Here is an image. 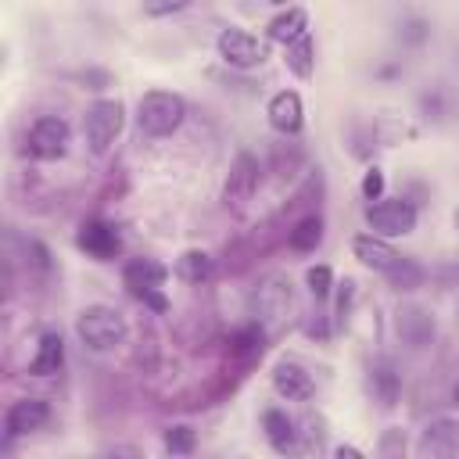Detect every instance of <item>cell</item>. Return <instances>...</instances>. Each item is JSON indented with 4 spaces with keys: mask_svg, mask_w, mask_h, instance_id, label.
<instances>
[{
    "mask_svg": "<svg viewBox=\"0 0 459 459\" xmlns=\"http://www.w3.org/2000/svg\"><path fill=\"white\" fill-rule=\"evenodd\" d=\"M186 118V100L172 90H147L136 104V126L143 136H172Z\"/></svg>",
    "mask_w": 459,
    "mask_h": 459,
    "instance_id": "6da1fadb",
    "label": "cell"
},
{
    "mask_svg": "<svg viewBox=\"0 0 459 459\" xmlns=\"http://www.w3.org/2000/svg\"><path fill=\"white\" fill-rule=\"evenodd\" d=\"M75 337L90 351H111L126 341V319L111 305H86L75 316Z\"/></svg>",
    "mask_w": 459,
    "mask_h": 459,
    "instance_id": "7a4b0ae2",
    "label": "cell"
},
{
    "mask_svg": "<svg viewBox=\"0 0 459 459\" xmlns=\"http://www.w3.org/2000/svg\"><path fill=\"white\" fill-rule=\"evenodd\" d=\"M122 126H126V108H122V100H111V97L93 100L86 108V115H82V136H86V143H90V151L97 158L111 151V143L118 140Z\"/></svg>",
    "mask_w": 459,
    "mask_h": 459,
    "instance_id": "3957f363",
    "label": "cell"
},
{
    "mask_svg": "<svg viewBox=\"0 0 459 459\" xmlns=\"http://www.w3.org/2000/svg\"><path fill=\"white\" fill-rule=\"evenodd\" d=\"M165 280H169V269H165L158 258L140 255V258H129V262L122 265V283H126V290H129L133 298H140L143 305H151L154 312H165V294H161Z\"/></svg>",
    "mask_w": 459,
    "mask_h": 459,
    "instance_id": "277c9868",
    "label": "cell"
},
{
    "mask_svg": "<svg viewBox=\"0 0 459 459\" xmlns=\"http://www.w3.org/2000/svg\"><path fill=\"white\" fill-rule=\"evenodd\" d=\"M366 226L380 237H409L416 230V204L409 197H377L366 204Z\"/></svg>",
    "mask_w": 459,
    "mask_h": 459,
    "instance_id": "5b68a950",
    "label": "cell"
},
{
    "mask_svg": "<svg viewBox=\"0 0 459 459\" xmlns=\"http://www.w3.org/2000/svg\"><path fill=\"white\" fill-rule=\"evenodd\" d=\"M215 50L222 57V65L237 68V72H247V68H258L265 61V43L258 36H251L247 29L240 25H226L219 36H215Z\"/></svg>",
    "mask_w": 459,
    "mask_h": 459,
    "instance_id": "8992f818",
    "label": "cell"
},
{
    "mask_svg": "<svg viewBox=\"0 0 459 459\" xmlns=\"http://www.w3.org/2000/svg\"><path fill=\"white\" fill-rule=\"evenodd\" d=\"M68 143H72V129H68V122H65L61 115H39V118L29 126V133H25V147H29V154L39 158V161H57V158H65Z\"/></svg>",
    "mask_w": 459,
    "mask_h": 459,
    "instance_id": "52a82bcc",
    "label": "cell"
},
{
    "mask_svg": "<svg viewBox=\"0 0 459 459\" xmlns=\"http://www.w3.org/2000/svg\"><path fill=\"white\" fill-rule=\"evenodd\" d=\"M258 179H262L258 158L247 154V151H240V154L233 158V165H230V176H226V186H222V204L233 208V212H240V208L255 197Z\"/></svg>",
    "mask_w": 459,
    "mask_h": 459,
    "instance_id": "ba28073f",
    "label": "cell"
},
{
    "mask_svg": "<svg viewBox=\"0 0 459 459\" xmlns=\"http://www.w3.org/2000/svg\"><path fill=\"white\" fill-rule=\"evenodd\" d=\"M75 247L86 251L93 262H115L122 255V233L108 219H86L75 233Z\"/></svg>",
    "mask_w": 459,
    "mask_h": 459,
    "instance_id": "9c48e42d",
    "label": "cell"
},
{
    "mask_svg": "<svg viewBox=\"0 0 459 459\" xmlns=\"http://www.w3.org/2000/svg\"><path fill=\"white\" fill-rule=\"evenodd\" d=\"M394 330H398V341L409 351H423L427 344H434L437 323L423 305H402L398 316H394Z\"/></svg>",
    "mask_w": 459,
    "mask_h": 459,
    "instance_id": "30bf717a",
    "label": "cell"
},
{
    "mask_svg": "<svg viewBox=\"0 0 459 459\" xmlns=\"http://www.w3.org/2000/svg\"><path fill=\"white\" fill-rule=\"evenodd\" d=\"M50 420V405L43 398H18L7 405L4 412V441H14V437H25L32 430H43Z\"/></svg>",
    "mask_w": 459,
    "mask_h": 459,
    "instance_id": "8fae6325",
    "label": "cell"
},
{
    "mask_svg": "<svg viewBox=\"0 0 459 459\" xmlns=\"http://www.w3.org/2000/svg\"><path fill=\"white\" fill-rule=\"evenodd\" d=\"M265 118L276 133L283 136H298L301 126H305V104H301V93L298 90H280L269 97L265 104Z\"/></svg>",
    "mask_w": 459,
    "mask_h": 459,
    "instance_id": "7c38bea8",
    "label": "cell"
},
{
    "mask_svg": "<svg viewBox=\"0 0 459 459\" xmlns=\"http://www.w3.org/2000/svg\"><path fill=\"white\" fill-rule=\"evenodd\" d=\"M273 387H276V394L287 398V402H308V398L316 394L312 373H308L301 362H294V359H280V362L273 366Z\"/></svg>",
    "mask_w": 459,
    "mask_h": 459,
    "instance_id": "4fadbf2b",
    "label": "cell"
},
{
    "mask_svg": "<svg viewBox=\"0 0 459 459\" xmlns=\"http://www.w3.org/2000/svg\"><path fill=\"white\" fill-rule=\"evenodd\" d=\"M416 452L427 455V459L459 452V420H455V416H434V420L420 430Z\"/></svg>",
    "mask_w": 459,
    "mask_h": 459,
    "instance_id": "5bb4252c",
    "label": "cell"
},
{
    "mask_svg": "<svg viewBox=\"0 0 459 459\" xmlns=\"http://www.w3.org/2000/svg\"><path fill=\"white\" fill-rule=\"evenodd\" d=\"M351 255L359 258V265H366V269H373V273H387V269L398 262V251L391 247V240L380 237V233H373V230L351 237Z\"/></svg>",
    "mask_w": 459,
    "mask_h": 459,
    "instance_id": "9a60e30c",
    "label": "cell"
},
{
    "mask_svg": "<svg viewBox=\"0 0 459 459\" xmlns=\"http://www.w3.org/2000/svg\"><path fill=\"white\" fill-rule=\"evenodd\" d=\"M262 430H265V441L273 445V452H280V455L301 448V445H298L301 430H298V423L287 416V409H265V412H262Z\"/></svg>",
    "mask_w": 459,
    "mask_h": 459,
    "instance_id": "2e32d148",
    "label": "cell"
},
{
    "mask_svg": "<svg viewBox=\"0 0 459 459\" xmlns=\"http://www.w3.org/2000/svg\"><path fill=\"white\" fill-rule=\"evenodd\" d=\"M287 308H290V280H283V276H269L258 290H255V312H258V319H280V316H287Z\"/></svg>",
    "mask_w": 459,
    "mask_h": 459,
    "instance_id": "e0dca14e",
    "label": "cell"
},
{
    "mask_svg": "<svg viewBox=\"0 0 459 459\" xmlns=\"http://www.w3.org/2000/svg\"><path fill=\"white\" fill-rule=\"evenodd\" d=\"M61 366H65V341L57 330H47L36 344V355L29 359V373L32 377H54V373H61Z\"/></svg>",
    "mask_w": 459,
    "mask_h": 459,
    "instance_id": "ac0fdd59",
    "label": "cell"
},
{
    "mask_svg": "<svg viewBox=\"0 0 459 459\" xmlns=\"http://www.w3.org/2000/svg\"><path fill=\"white\" fill-rule=\"evenodd\" d=\"M308 32V11L305 7H283L273 22H269V29H265V36L273 39V43H280V47H290L298 36H305Z\"/></svg>",
    "mask_w": 459,
    "mask_h": 459,
    "instance_id": "d6986e66",
    "label": "cell"
},
{
    "mask_svg": "<svg viewBox=\"0 0 459 459\" xmlns=\"http://www.w3.org/2000/svg\"><path fill=\"white\" fill-rule=\"evenodd\" d=\"M369 391H373V398H377L384 409H394V405H398V398H402V377L394 373L391 362H377V366L369 369Z\"/></svg>",
    "mask_w": 459,
    "mask_h": 459,
    "instance_id": "ffe728a7",
    "label": "cell"
},
{
    "mask_svg": "<svg viewBox=\"0 0 459 459\" xmlns=\"http://www.w3.org/2000/svg\"><path fill=\"white\" fill-rule=\"evenodd\" d=\"M212 273H215V258L201 247H190L176 258V276L183 283H204V280H212Z\"/></svg>",
    "mask_w": 459,
    "mask_h": 459,
    "instance_id": "44dd1931",
    "label": "cell"
},
{
    "mask_svg": "<svg viewBox=\"0 0 459 459\" xmlns=\"http://www.w3.org/2000/svg\"><path fill=\"white\" fill-rule=\"evenodd\" d=\"M283 61H287V68L298 79H312V72H316V43H312V32H305L290 47H283Z\"/></svg>",
    "mask_w": 459,
    "mask_h": 459,
    "instance_id": "7402d4cb",
    "label": "cell"
},
{
    "mask_svg": "<svg viewBox=\"0 0 459 459\" xmlns=\"http://www.w3.org/2000/svg\"><path fill=\"white\" fill-rule=\"evenodd\" d=\"M323 244V219L319 215H305L287 230V247L290 251H316Z\"/></svg>",
    "mask_w": 459,
    "mask_h": 459,
    "instance_id": "603a6c76",
    "label": "cell"
},
{
    "mask_svg": "<svg viewBox=\"0 0 459 459\" xmlns=\"http://www.w3.org/2000/svg\"><path fill=\"white\" fill-rule=\"evenodd\" d=\"M387 276V283L394 287V290H402V294H409V290H416V287H423V265L416 262V258H405V255H398V262L384 273Z\"/></svg>",
    "mask_w": 459,
    "mask_h": 459,
    "instance_id": "cb8c5ba5",
    "label": "cell"
},
{
    "mask_svg": "<svg viewBox=\"0 0 459 459\" xmlns=\"http://www.w3.org/2000/svg\"><path fill=\"white\" fill-rule=\"evenodd\" d=\"M161 445H165V452H172V455H190V452L197 448V434H194V427L176 423V427H169V430L161 434Z\"/></svg>",
    "mask_w": 459,
    "mask_h": 459,
    "instance_id": "d4e9b609",
    "label": "cell"
},
{
    "mask_svg": "<svg viewBox=\"0 0 459 459\" xmlns=\"http://www.w3.org/2000/svg\"><path fill=\"white\" fill-rule=\"evenodd\" d=\"M305 287H308L312 298H326L330 287H333V273H330V265H308V269H305Z\"/></svg>",
    "mask_w": 459,
    "mask_h": 459,
    "instance_id": "484cf974",
    "label": "cell"
},
{
    "mask_svg": "<svg viewBox=\"0 0 459 459\" xmlns=\"http://www.w3.org/2000/svg\"><path fill=\"white\" fill-rule=\"evenodd\" d=\"M398 39H402L405 47H423V43L430 39V25H427L423 18H405V22L398 25Z\"/></svg>",
    "mask_w": 459,
    "mask_h": 459,
    "instance_id": "4316f807",
    "label": "cell"
},
{
    "mask_svg": "<svg viewBox=\"0 0 459 459\" xmlns=\"http://www.w3.org/2000/svg\"><path fill=\"white\" fill-rule=\"evenodd\" d=\"M22 247H25V262H29V269H36V273H50V251H47L43 240L29 237V240H22Z\"/></svg>",
    "mask_w": 459,
    "mask_h": 459,
    "instance_id": "83f0119b",
    "label": "cell"
},
{
    "mask_svg": "<svg viewBox=\"0 0 459 459\" xmlns=\"http://www.w3.org/2000/svg\"><path fill=\"white\" fill-rule=\"evenodd\" d=\"M194 0H143V14L147 18H165V14H179L186 11Z\"/></svg>",
    "mask_w": 459,
    "mask_h": 459,
    "instance_id": "f1b7e54d",
    "label": "cell"
},
{
    "mask_svg": "<svg viewBox=\"0 0 459 459\" xmlns=\"http://www.w3.org/2000/svg\"><path fill=\"white\" fill-rule=\"evenodd\" d=\"M362 197H366V201L384 197V172H380L377 165H369L366 176H362Z\"/></svg>",
    "mask_w": 459,
    "mask_h": 459,
    "instance_id": "f546056e",
    "label": "cell"
},
{
    "mask_svg": "<svg viewBox=\"0 0 459 459\" xmlns=\"http://www.w3.org/2000/svg\"><path fill=\"white\" fill-rule=\"evenodd\" d=\"M377 452H380V455H402V452H405V434H402L398 427H391V430L380 437Z\"/></svg>",
    "mask_w": 459,
    "mask_h": 459,
    "instance_id": "4dcf8cb0",
    "label": "cell"
},
{
    "mask_svg": "<svg viewBox=\"0 0 459 459\" xmlns=\"http://www.w3.org/2000/svg\"><path fill=\"white\" fill-rule=\"evenodd\" d=\"M333 455H341V459H359L362 452H359V448H351V445H341V448H333Z\"/></svg>",
    "mask_w": 459,
    "mask_h": 459,
    "instance_id": "1f68e13d",
    "label": "cell"
},
{
    "mask_svg": "<svg viewBox=\"0 0 459 459\" xmlns=\"http://www.w3.org/2000/svg\"><path fill=\"white\" fill-rule=\"evenodd\" d=\"M111 455H140V448H122L118 445V448H111Z\"/></svg>",
    "mask_w": 459,
    "mask_h": 459,
    "instance_id": "d6a6232c",
    "label": "cell"
},
{
    "mask_svg": "<svg viewBox=\"0 0 459 459\" xmlns=\"http://www.w3.org/2000/svg\"><path fill=\"white\" fill-rule=\"evenodd\" d=\"M269 4H276V7H290V0H269Z\"/></svg>",
    "mask_w": 459,
    "mask_h": 459,
    "instance_id": "836d02e7",
    "label": "cell"
},
{
    "mask_svg": "<svg viewBox=\"0 0 459 459\" xmlns=\"http://www.w3.org/2000/svg\"><path fill=\"white\" fill-rule=\"evenodd\" d=\"M452 222H455V230H459V208H455V215H452Z\"/></svg>",
    "mask_w": 459,
    "mask_h": 459,
    "instance_id": "e575fe53",
    "label": "cell"
},
{
    "mask_svg": "<svg viewBox=\"0 0 459 459\" xmlns=\"http://www.w3.org/2000/svg\"><path fill=\"white\" fill-rule=\"evenodd\" d=\"M455 312H459V305H455Z\"/></svg>",
    "mask_w": 459,
    "mask_h": 459,
    "instance_id": "d590c367",
    "label": "cell"
}]
</instances>
